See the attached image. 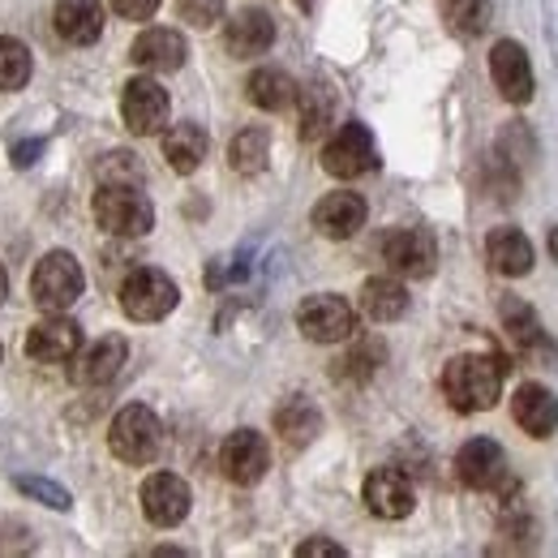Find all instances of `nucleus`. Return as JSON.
Returning <instances> with one entry per match:
<instances>
[{
    "label": "nucleus",
    "mask_w": 558,
    "mask_h": 558,
    "mask_svg": "<svg viewBox=\"0 0 558 558\" xmlns=\"http://www.w3.org/2000/svg\"><path fill=\"white\" fill-rule=\"evenodd\" d=\"M502 361L489 352H464L442 365V396L456 413H489L502 400Z\"/></svg>",
    "instance_id": "f257e3e1"
},
{
    "label": "nucleus",
    "mask_w": 558,
    "mask_h": 558,
    "mask_svg": "<svg viewBox=\"0 0 558 558\" xmlns=\"http://www.w3.org/2000/svg\"><path fill=\"white\" fill-rule=\"evenodd\" d=\"M86 276H82V263L73 258L70 250H52L35 263L31 271V301L44 310V314H65L73 301L82 296Z\"/></svg>",
    "instance_id": "f03ea898"
},
{
    "label": "nucleus",
    "mask_w": 558,
    "mask_h": 558,
    "mask_svg": "<svg viewBox=\"0 0 558 558\" xmlns=\"http://www.w3.org/2000/svg\"><path fill=\"white\" fill-rule=\"evenodd\" d=\"M90 210L112 236H146L155 228V203L142 194V185H99Z\"/></svg>",
    "instance_id": "7ed1b4c3"
},
{
    "label": "nucleus",
    "mask_w": 558,
    "mask_h": 558,
    "mask_svg": "<svg viewBox=\"0 0 558 558\" xmlns=\"http://www.w3.org/2000/svg\"><path fill=\"white\" fill-rule=\"evenodd\" d=\"M108 447L121 464H150L163 447V421L146 404H125L108 425Z\"/></svg>",
    "instance_id": "20e7f679"
},
{
    "label": "nucleus",
    "mask_w": 558,
    "mask_h": 558,
    "mask_svg": "<svg viewBox=\"0 0 558 558\" xmlns=\"http://www.w3.org/2000/svg\"><path fill=\"white\" fill-rule=\"evenodd\" d=\"M177 301H181L177 279L168 276V271H159V267H138V271H130V279L121 283V310L134 323H159V318H168L177 310Z\"/></svg>",
    "instance_id": "39448f33"
},
{
    "label": "nucleus",
    "mask_w": 558,
    "mask_h": 558,
    "mask_svg": "<svg viewBox=\"0 0 558 558\" xmlns=\"http://www.w3.org/2000/svg\"><path fill=\"white\" fill-rule=\"evenodd\" d=\"M168 117H172V99L155 82V73H138L121 86V121H125L130 134L155 138V134L168 130Z\"/></svg>",
    "instance_id": "423d86ee"
},
{
    "label": "nucleus",
    "mask_w": 558,
    "mask_h": 558,
    "mask_svg": "<svg viewBox=\"0 0 558 558\" xmlns=\"http://www.w3.org/2000/svg\"><path fill=\"white\" fill-rule=\"evenodd\" d=\"M296 327L310 344H344L356 331V310L336 292H314L296 310Z\"/></svg>",
    "instance_id": "0eeeda50"
},
{
    "label": "nucleus",
    "mask_w": 558,
    "mask_h": 558,
    "mask_svg": "<svg viewBox=\"0 0 558 558\" xmlns=\"http://www.w3.org/2000/svg\"><path fill=\"white\" fill-rule=\"evenodd\" d=\"M323 168L331 177H340V181H356V177L378 168V142H374V134L361 121H349L323 146Z\"/></svg>",
    "instance_id": "6e6552de"
},
{
    "label": "nucleus",
    "mask_w": 558,
    "mask_h": 558,
    "mask_svg": "<svg viewBox=\"0 0 558 558\" xmlns=\"http://www.w3.org/2000/svg\"><path fill=\"white\" fill-rule=\"evenodd\" d=\"M219 469L232 486H258L271 469V442L258 429H232L219 447Z\"/></svg>",
    "instance_id": "1a4fd4ad"
},
{
    "label": "nucleus",
    "mask_w": 558,
    "mask_h": 558,
    "mask_svg": "<svg viewBox=\"0 0 558 558\" xmlns=\"http://www.w3.org/2000/svg\"><path fill=\"white\" fill-rule=\"evenodd\" d=\"M383 263L391 267V276H400V279L434 276L438 241H434L425 228H391V232L383 236Z\"/></svg>",
    "instance_id": "9d476101"
},
{
    "label": "nucleus",
    "mask_w": 558,
    "mask_h": 558,
    "mask_svg": "<svg viewBox=\"0 0 558 558\" xmlns=\"http://www.w3.org/2000/svg\"><path fill=\"white\" fill-rule=\"evenodd\" d=\"M142 498V515L155 524V529H177L185 524L190 507H194V494L185 486V477L177 473H150L138 489Z\"/></svg>",
    "instance_id": "9b49d317"
},
{
    "label": "nucleus",
    "mask_w": 558,
    "mask_h": 558,
    "mask_svg": "<svg viewBox=\"0 0 558 558\" xmlns=\"http://www.w3.org/2000/svg\"><path fill=\"white\" fill-rule=\"evenodd\" d=\"M125 361H130V340L125 336H99L95 344L73 352L70 361L73 387H108L112 378H121Z\"/></svg>",
    "instance_id": "f8f14e48"
},
{
    "label": "nucleus",
    "mask_w": 558,
    "mask_h": 558,
    "mask_svg": "<svg viewBox=\"0 0 558 558\" xmlns=\"http://www.w3.org/2000/svg\"><path fill=\"white\" fill-rule=\"evenodd\" d=\"M489 77H494V86L507 104H529L533 90H537L533 61H529L524 44H515V39H498L489 48Z\"/></svg>",
    "instance_id": "ddd939ff"
},
{
    "label": "nucleus",
    "mask_w": 558,
    "mask_h": 558,
    "mask_svg": "<svg viewBox=\"0 0 558 558\" xmlns=\"http://www.w3.org/2000/svg\"><path fill=\"white\" fill-rule=\"evenodd\" d=\"M456 477L469 489H502L507 486V451L494 438H469L456 451Z\"/></svg>",
    "instance_id": "4468645a"
},
{
    "label": "nucleus",
    "mask_w": 558,
    "mask_h": 558,
    "mask_svg": "<svg viewBox=\"0 0 558 558\" xmlns=\"http://www.w3.org/2000/svg\"><path fill=\"white\" fill-rule=\"evenodd\" d=\"M361 498L378 520H409L417 507V489L400 469H374L361 486Z\"/></svg>",
    "instance_id": "2eb2a0df"
},
{
    "label": "nucleus",
    "mask_w": 558,
    "mask_h": 558,
    "mask_svg": "<svg viewBox=\"0 0 558 558\" xmlns=\"http://www.w3.org/2000/svg\"><path fill=\"white\" fill-rule=\"evenodd\" d=\"M276 44V22L267 9H236L228 22H223V48L236 57V61H254L263 57L267 48Z\"/></svg>",
    "instance_id": "dca6fc26"
},
{
    "label": "nucleus",
    "mask_w": 558,
    "mask_h": 558,
    "mask_svg": "<svg viewBox=\"0 0 558 558\" xmlns=\"http://www.w3.org/2000/svg\"><path fill=\"white\" fill-rule=\"evenodd\" d=\"M77 349H82V327L73 323L70 314H48L26 336V356L44 361V365H65V361H73Z\"/></svg>",
    "instance_id": "f3484780"
},
{
    "label": "nucleus",
    "mask_w": 558,
    "mask_h": 558,
    "mask_svg": "<svg viewBox=\"0 0 558 558\" xmlns=\"http://www.w3.org/2000/svg\"><path fill=\"white\" fill-rule=\"evenodd\" d=\"M190 57V44L181 31H168V26H150L142 31L130 48V61L146 73H177Z\"/></svg>",
    "instance_id": "a211bd4d"
},
{
    "label": "nucleus",
    "mask_w": 558,
    "mask_h": 558,
    "mask_svg": "<svg viewBox=\"0 0 558 558\" xmlns=\"http://www.w3.org/2000/svg\"><path fill=\"white\" fill-rule=\"evenodd\" d=\"M365 198L361 194H352V190H336V194H327V198H318V207H314V228H318V236H327V241H349L356 236L361 228H365Z\"/></svg>",
    "instance_id": "6ab92c4d"
},
{
    "label": "nucleus",
    "mask_w": 558,
    "mask_h": 558,
    "mask_svg": "<svg viewBox=\"0 0 558 558\" xmlns=\"http://www.w3.org/2000/svg\"><path fill=\"white\" fill-rule=\"evenodd\" d=\"M511 417L529 438H550L558 429V396L542 383H524L511 396Z\"/></svg>",
    "instance_id": "aec40b11"
},
{
    "label": "nucleus",
    "mask_w": 558,
    "mask_h": 558,
    "mask_svg": "<svg viewBox=\"0 0 558 558\" xmlns=\"http://www.w3.org/2000/svg\"><path fill=\"white\" fill-rule=\"evenodd\" d=\"M486 263H489V271H498V276L520 279L533 271L537 250H533V241H529L520 228H494L486 236Z\"/></svg>",
    "instance_id": "412c9836"
},
{
    "label": "nucleus",
    "mask_w": 558,
    "mask_h": 558,
    "mask_svg": "<svg viewBox=\"0 0 558 558\" xmlns=\"http://www.w3.org/2000/svg\"><path fill=\"white\" fill-rule=\"evenodd\" d=\"M207 146H210L207 130L194 125V121H181V125L163 130V159H168V168H172L177 177L198 172L203 159H207Z\"/></svg>",
    "instance_id": "4be33fe9"
},
{
    "label": "nucleus",
    "mask_w": 558,
    "mask_h": 558,
    "mask_svg": "<svg viewBox=\"0 0 558 558\" xmlns=\"http://www.w3.org/2000/svg\"><path fill=\"white\" fill-rule=\"evenodd\" d=\"M361 314L369 323H396L409 314V288L396 276H374L361 283Z\"/></svg>",
    "instance_id": "5701e85b"
},
{
    "label": "nucleus",
    "mask_w": 558,
    "mask_h": 558,
    "mask_svg": "<svg viewBox=\"0 0 558 558\" xmlns=\"http://www.w3.org/2000/svg\"><path fill=\"white\" fill-rule=\"evenodd\" d=\"M57 31L73 48H86L104 35V4L99 0H57Z\"/></svg>",
    "instance_id": "b1692460"
},
{
    "label": "nucleus",
    "mask_w": 558,
    "mask_h": 558,
    "mask_svg": "<svg viewBox=\"0 0 558 558\" xmlns=\"http://www.w3.org/2000/svg\"><path fill=\"white\" fill-rule=\"evenodd\" d=\"M276 429L283 434L288 447H310L318 434H323V413L314 400L305 396H292L276 409Z\"/></svg>",
    "instance_id": "393cba45"
},
{
    "label": "nucleus",
    "mask_w": 558,
    "mask_h": 558,
    "mask_svg": "<svg viewBox=\"0 0 558 558\" xmlns=\"http://www.w3.org/2000/svg\"><path fill=\"white\" fill-rule=\"evenodd\" d=\"M498 318H502L511 344H515L520 352H546L550 340H546L542 318L533 314V305H524L520 296H502V301H498Z\"/></svg>",
    "instance_id": "a878e982"
},
{
    "label": "nucleus",
    "mask_w": 558,
    "mask_h": 558,
    "mask_svg": "<svg viewBox=\"0 0 558 558\" xmlns=\"http://www.w3.org/2000/svg\"><path fill=\"white\" fill-rule=\"evenodd\" d=\"M296 90H301V86L283 70H254L250 82H245L250 104L263 108V112H283V108H292V104H296Z\"/></svg>",
    "instance_id": "bb28decb"
},
{
    "label": "nucleus",
    "mask_w": 558,
    "mask_h": 558,
    "mask_svg": "<svg viewBox=\"0 0 558 558\" xmlns=\"http://www.w3.org/2000/svg\"><path fill=\"white\" fill-rule=\"evenodd\" d=\"M228 163H232L241 177L267 172V163H271V134H267L263 125L241 130V134L232 138V146H228Z\"/></svg>",
    "instance_id": "cd10ccee"
},
{
    "label": "nucleus",
    "mask_w": 558,
    "mask_h": 558,
    "mask_svg": "<svg viewBox=\"0 0 558 558\" xmlns=\"http://www.w3.org/2000/svg\"><path fill=\"white\" fill-rule=\"evenodd\" d=\"M296 104H301V138L318 142L331 125V112H336V99L327 86H305L296 90Z\"/></svg>",
    "instance_id": "c85d7f7f"
},
{
    "label": "nucleus",
    "mask_w": 558,
    "mask_h": 558,
    "mask_svg": "<svg viewBox=\"0 0 558 558\" xmlns=\"http://www.w3.org/2000/svg\"><path fill=\"white\" fill-rule=\"evenodd\" d=\"M31 70H35L31 48L22 39H13V35H0V95L22 90L31 82Z\"/></svg>",
    "instance_id": "c756f323"
},
{
    "label": "nucleus",
    "mask_w": 558,
    "mask_h": 558,
    "mask_svg": "<svg viewBox=\"0 0 558 558\" xmlns=\"http://www.w3.org/2000/svg\"><path fill=\"white\" fill-rule=\"evenodd\" d=\"M442 13L451 22L456 35L473 39L489 26V0H442Z\"/></svg>",
    "instance_id": "7c9ffc66"
},
{
    "label": "nucleus",
    "mask_w": 558,
    "mask_h": 558,
    "mask_svg": "<svg viewBox=\"0 0 558 558\" xmlns=\"http://www.w3.org/2000/svg\"><path fill=\"white\" fill-rule=\"evenodd\" d=\"M95 177H99V185H142L138 155L134 150H108L95 163Z\"/></svg>",
    "instance_id": "2f4dec72"
},
{
    "label": "nucleus",
    "mask_w": 558,
    "mask_h": 558,
    "mask_svg": "<svg viewBox=\"0 0 558 558\" xmlns=\"http://www.w3.org/2000/svg\"><path fill=\"white\" fill-rule=\"evenodd\" d=\"M383 356H387V349H383L378 340H361V344L336 365V374H340V378H369V374L378 369Z\"/></svg>",
    "instance_id": "473e14b6"
},
{
    "label": "nucleus",
    "mask_w": 558,
    "mask_h": 558,
    "mask_svg": "<svg viewBox=\"0 0 558 558\" xmlns=\"http://www.w3.org/2000/svg\"><path fill=\"white\" fill-rule=\"evenodd\" d=\"M13 486L22 489L26 498H35V502L52 507V511H70V507H73L70 489L57 486V482H48V477H13Z\"/></svg>",
    "instance_id": "72a5a7b5"
},
{
    "label": "nucleus",
    "mask_w": 558,
    "mask_h": 558,
    "mask_svg": "<svg viewBox=\"0 0 558 558\" xmlns=\"http://www.w3.org/2000/svg\"><path fill=\"white\" fill-rule=\"evenodd\" d=\"M181 17L198 31H207L215 22H223V0H181Z\"/></svg>",
    "instance_id": "f704fd0d"
},
{
    "label": "nucleus",
    "mask_w": 558,
    "mask_h": 558,
    "mask_svg": "<svg viewBox=\"0 0 558 558\" xmlns=\"http://www.w3.org/2000/svg\"><path fill=\"white\" fill-rule=\"evenodd\" d=\"M159 4H163V0H112V9H117L125 22H146V17H155Z\"/></svg>",
    "instance_id": "c9c22d12"
},
{
    "label": "nucleus",
    "mask_w": 558,
    "mask_h": 558,
    "mask_svg": "<svg viewBox=\"0 0 558 558\" xmlns=\"http://www.w3.org/2000/svg\"><path fill=\"white\" fill-rule=\"evenodd\" d=\"M296 555L301 558H344L349 550H344V546H336V542H327V537H314V542H301V546H296Z\"/></svg>",
    "instance_id": "e433bc0d"
},
{
    "label": "nucleus",
    "mask_w": 558,
    "mask_h": 558,
    "mask_svg": "<svg viewBox=\"0 0 558 558\" xmlns=\"http://www.w3.org/2000/svg\"><path fill=\"white\" fill-rule=\"evenodd\" d=\"M39 146H44V142H26V146H13V163H17V168H26V163H31V155H39Z\"/></svg>",
    "instance_id": "4c0bfd02"
},
{
    "label": "nucleus",
    "mask_w": 558,
    "mask_h": 558,
    "mask_svg": "<svg viewBox=\"0 0 558 558\" xmlns=\"http://www.w3.org/2000/svg\"><path fill=\"white\" fill-rule=\"evenodd\" d=\"M9 296V276H4V267H0V301Z\"/></svg>",
    "instance_id": "58836bf2"
},
{
    "label": "nucleus",
    "mask_w": 558,
    "mask_h": 558,
    "mask_svg": "<svg viewBox=\"0 0 558 558\" xmlns=\"http://www.w3.org/2000/svg\"><path fill=\"white\" fill-rule=\"evenodd\" d=\"M301 4H305V0H301Z\"/></svg>",
    "instance_id": "ea45409f"
}]
</instances>
